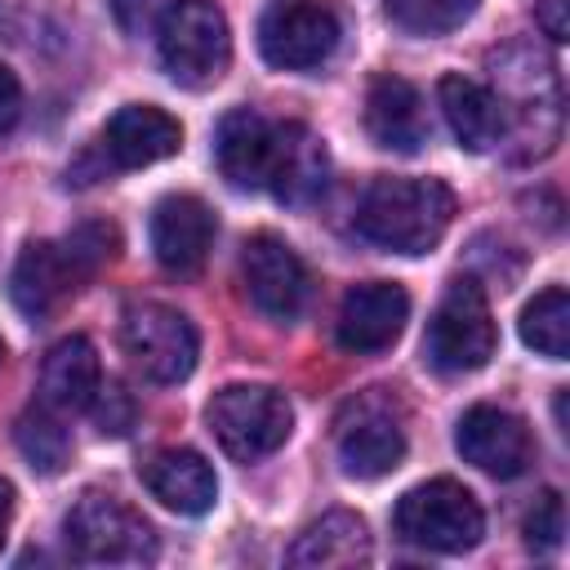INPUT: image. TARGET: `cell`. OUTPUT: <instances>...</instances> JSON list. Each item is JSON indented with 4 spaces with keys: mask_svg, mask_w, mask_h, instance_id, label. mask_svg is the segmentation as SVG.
Masks as SVG:
<instances>
[{
    "mask_svg": "<svg viewBox=\"0 0 570 570\" xmlns=\"http://www.w3.org/2000/svg\"><path fill=\"white\" fill-rule=\"evenodd\" d=\"M454 191L441 178H374L356 200V232L387 254H428L454 223Z\"/></svg>",
    "mask_w": 570,
    "mask_h": 570,
    "instance_id": "1",
    "label": "cell"
},
{
    "mask_svg": "<svg viewBox=\"0 0 570 570\" xmlns=\"http://www.w3.org/2000/svg\"><path fill=\"white\" fill-rule=\"evenodd\" d=\"M116 254V232L107 223H80L62 240H31L18 254L9 294L22 316L45 321L53 316L89 276H98L102 263Z\"/></svg>",
    "mask_w": 570,
    "mask_h": 570,
    "instance_id": "2",
    "label": "cell"
},
{
    "mask_svg": "<svg viewBox=\"0 0 570 570\" xmlns=\"http://www.w3.org/2000/svg\"><path fill=\"white\" fill-rule=\"evenodd\" d=\"M392 530L423 552H468L481 543L485 517H481V503L472 499L468 485L436 476V481H423L396 499Z\"/></svg>",
    "mask_w": 570,
    "mask_h": 570,
    "instance_id": "3",
    "label": "cell"
},
{
    "mask_svg": "<svg viewBox=\"0 0 570 570\" xmlns=\"http://www.w3.org/2000/svg\"><path fill=\"white\" fill-rule=\"evenodd\" d=\"M156 49L165 71L187 85L205 89L227 71L232 58V31L214 0H174L156 18Z\"/></svg>",
    "mask_w": 570,
    "mask_h": 570,
    "instance_id": "4",
    "label": "cell"
},
{
    "mask_svg": "<svg viewBox=\"0 0 570 570\" xmlns=\"http://www.w3.org/2000/svg\"><path fill=\"white\" fill-rule=\"evenodd\" d=\"M494 316L485 303V289L472 276H454L428 321L423 334V361L436 374H472L494 356Z\"/></svg>",
    "mask_w": 570,
    "mask_h": 570,
    "instance_id": "5",
    "label": "cell"
},
{
    "mask_svg": "<svg viewBox=\"0 0 570 570\" xmlns=\"http://www.w3.org/2000/svg\"><path fill=\"white\" fill-rule=\"evenodd\" d=\"M205 423L232 459L254 463L285 445V436L294 432V410L285 392L267 383H232L214 392V401L205 405Z\"/></svg>",
    "mask_w": 570,
    "mask_h": 570,
    "instance_id": "6",
    "label": "cell"
},
{
    "mask_svg": "<svg viewBox=\"0 0 570 570\" xmlns=\"http://www.w3.org/2000/svg\"><path fill=\"white\" fill-rule=\"evenodd\" d=\"M67 548L89 566H147L156 561V530L116 494H80L67 512Z\"/></svg>",
    "mask_w": 570,
    "mask_h": 570,
    "instance_id": "7",
    "label": "cell"
},
{
    "mask_svg": "<svg viewBox=\"0 0 570 570\" xmlns=\"http://www.w3.org/2000/svg\"><path fill=\"white\" fill-rule=\"evenodd\" d=\"M120 343L134 370L151 383H183L196 370L200 334L169 303H134L120 321Z\"/></svg>",
    "mask_w": 570,
    "mask_h": 570,
    "instance_id": "8",
    "label": "cell"
},
{
    "mask_svg": "<svg viewBox=\"0 0 570 570\" xmlns=\"http://www.w3.org/2000/svg\"><path fill=\"white\" fill-rule=\"evenodd\" d=\"M338 13L325 0H272L258 18V49L281 71H312L338 49Z\"/></svg>",
    "mask_w": 570,
    "mask_h": 570,
    "instance_id": "9",
    "label": "cell"
},
{
    "mask_svg": "<svg viewBox=\"0 0 570 570\" xmlns=\"http://www.w3.org/2000/svg\"><path fill=\"white\" fill-rule=\"evenodd\" d=\"M405 459V423L383 392L356 396L338 419V463L356 481L396 472Z\"/></svg>",
    "mask_w": 570,
    "mask_h": 570,
    "instance_id": "10",
    "label": "cell"
},
{
    "mask_svg": "<svg viewBox=\"0 0 570 570\" xmlns=\"http://www.w3.org/2000/svg\"><path fill=\"white\" fill-rule=\"evenodd\" d=\"M240 281H245L249 303L267 321H281V325L303 312L307 289H312L307 263L294 254V245H285L272 232H258V236L245 240V249H240Z\"/></svg>",
    "mask_w": 570,
    "mask_h": 570,
    "instance_id": "11",
    "label": "cell"
},
{
    "mask_svg": "<svg viewBox=\"0 0 570 570\" xmlns=\"http://www.w3.org/2000/svg\"><path fill=\"white\" fill-rule=\"evenodd\" d=\"M330 183V151L303 120H276L267 147V178L263 187L281 205H312Z\"/></svg>",
    "mask_w": 570,
    "mask_h": 570,
    "instance_id": "12",
    "label": "cell"
},
{
    "mask_svg": "<svg viewBox=\"0 0 570 570\" xmlns=\"http://www.w3.org/2000/svg\"><path fill=\"white\" fill-rule=\"evenodd\" d=\"M454 445L459 454L508 481V476H521L534 459V441H530V428L512 414V410H499V405H472L463 419H459V432H454Z\"/></svg>",
    "mask_w": 570,
    "mask_h": 570,
    "instance_id": "13",
    "label": "cell"
},
{
    "mask_svg": "<svg viewBox=\"0 0 570 570\" xmlns=\"http://www.w3.org/2000/svg\"><path fill=\"white\" fill-rule=\"evenodd\" d=\"M410 321V294L396 281H365L343 294L338 307V347L370 356L401 338Z\"/></svg>",
    "mask_w": 570,
    "mask_h": 570,
    "instance_id": "14",
    "label": "cell"
},
{
    "mask_svg": "<svg viewBox=\"0 0 570 570\" xmlns=\"http://www.w3.org/2000/svg\"><path fill=\"white\" fill-rule=\"evenodd\" d=\"M214 214L200 196H165L151 209V254L169 276H191L209 258L214 245Z\"/></svg>",
    "mask_w": 570,
    "mask_h": 570,
    "instance_id": "15",
    "label": "cell"
},
{
    "mask_svg": "<svg viewBox=\"0 0 570 570\" xmlns=\"http://www.w3.org/2000/svg\"><path fill=\"white\" fill-rule=\"evenodd\" d=\"M183 147V125L151 107V102H129L120 107L107 129H102V151L116 169H142V165H156L165 156H174Z\"/></svg>",
    "mask_w": 570,
    "mask_h": 570,
    "instance_id": "16",
    "label": "cell"
},
{
    "mask_svg": "<svg viewBox=\"0 0 570 570\" xmlns=\"http://www.w3.org/2000/svg\"><path fill=\"white\" fill-rule=\"evenodd\" d=\"M365 134L387 151H419L428 142V116L423 98L405 76H374L365 94Z\"/></svg>",
    "mask_w": 570,
    "mask_h": 570,
    "instance_id": "17",
    "label": "cell"
},
{
    "mask_svg": "<svg viewBox=\"0 0 570 570\" xmlns=\"http://www.w3.org/2000/svg\"><path fill=\"white\" fill-rule=\"evenodd\" d=\"M98 387H102V365L85 334H71L49 347V356L40 365V405H49L58 414H76V410L94 405Z\"/></svg>",
    "mask_w": 570,
    "mask_h": 570,
    "instance_id": "18",
    "label": "cell"
},
{
    "mask_svg": "<svg viewBox=\"0 0 570 570\" xmlns=\"http://www.w3.org/2000/svg\"><path fill=\"white\" fill-rule=\"evenodd\" d=\"M142 485L151 490V499H160L165 508H174L183 517H200L218 499V476L205 463V454H196V450L151 454L147 468H142Z\"/></svg>",
    "mask_w": 570,
    "mask_h": 570,
    "instance_id": "19",
    "label": "cell"
},
{
    "mask_svg": "<svg viewBox=\"0 0 570 570\" xmlns=\"http://www.w3.org/2000/svg\"><path fill=\"white\" fill-rule=\"evenodd\" d=\"M436 98H441V111H445L459 147L490 151V147L503 142L508 116H503V102L494 98V89H485V85H476L468 76H441Z\"/></svg>",
    "mask_w": 570,
    "mask_h": 570,
    "instance_id": "20",
    "label": "cell"
},
{
    "mask_svg": "<svg viewBox=\"0 0 570 570\" xmlns=\"http://www.w3.org/2000/svg\"><path fill=\"white\" fill-rule=\"evenodd\" d=\"M267 147H272V120H263L254 107H232L218 120L214 156L232 187L258 191L267 178Z\"/></svg>",
    "mask_w": 570,
    "mask_h": 570,
    "instance_id": "21",
    "label": "cell"
},
{
    "mask_svg": "<svg viewBox=\"0 0 570 570\" xmlns=\"http://www.w3.org/2000/svg\"><path fill=\"white\" fill-rule=\"evenodd\" d=\"M365 561H370V530L356 512H325L289 548V566L303 570H347Z\"/></svg>",
    "mask_w": 570,
    "mask_h": 570,
    "instance_id": "22",
    "label": "cell"
},
{
    "mask_svg": "<svg viewBox=\"0 0 570 570\" xmlns=\"http://www.w3.org/2000/svg\"><path fill=\"white\" fill-rule=\"evenodd\" d=\"M521 343L548 361H566V352H570V294H566V285H548L525 303Z\"/></svg>",
    "mask_w": 570,
    "mask_h": 570,
    "instance_id": "23",
    "label": "cell"
},
{
    "mask_svg": "<svg viewBox=\"0 0 570 570\" xmlns=\"http://www.w3.org/2000/svg\"><path fill=\"white\" fill-rule=\"evenodd\" d=\"M13 441H18L22 459H27L36 472H45V476L62 472V463L71 459L67 428L58 423V410H49V405L27 410V414L18 419V428H13Z\"/></svg>",
    "mask_w": 570,
    "mask_h": 570,
    "instance_id": "24",
    "label": "cell"
},
{
    "mask_svg": "<svg viewBox=\"0 0 570 570\" xmlns=\"http://www.w3.org/2000/svg\"><path fill=\"white\" fill-rule=\"evenodd\" d=\"M383 9L410 36H445L476 13V0H383Z\"/></svg>",
    "mask_w": 570,
    "mask_h": 570,
    "instance_id": "25",
    "label": "cell"
},
{
    "mask_svg": "<svg viewBox=\"0 0 570 570\" xmlns=\"http://www.w3.org/2000/svg\"><path fill=\"white\" fill-rule=\"evenodd\" d=\"M525 543L534 552H557L566 543V499L557 490H543L525 512Z\"/></svg>",
    "mask_w": 570,
    "mask_h": 570,
    "instance_id": "26",
    "label": "cell"
},
{
    "mask_svg": "<svg viewBox=\"0 0 570 570\" xmlns=\"http://www.w3.org/2000/svg\"><path fill=\"white\" fill-rule=\"evenodd\" d=\"M94 414H98V432L102 436H125L134 428V396L120 383H107L94 396Z\"/></svg>",
    "mask_w": 570,
    "mask_h": 570,
    "instance_id": "27",
    "label": "cell"
},
{
    "mask_svg": "<svg viewBox=\"0 0 570 570\" xmlns=\"http://www.w3.org/2000/svg\"><path fill=\"white\" fill-rule=\"evenodd\" d=\"M18 116H22V85H18V76L0 62V134H9V129L18 125Z\"/></svg>",
    "mask_w": 570,
    "mask_h": 570,
    "instance_id": "28",
    "label": "cell"
},
{
    "mask_svg": "<svg viewBox=\"0 0 570 570\" xmlns=\"http://www.w3.org/2000/svg\"><path fill=\"white\" fill-rule=\"evenodd\" d=\"M111 4V13H116V22L129 31V36H138L142 27H147V18H151V9H156V0H107Z\"/></svg>",
    "mask_w": 570,
    "mask_h": 570,
    "instance_id": "29",
    "label": "cell"
},
{
    "mask_svg": "<svg viewBox=\"0 0 570 570\" xmlns=\"http://www.w3.org/2000/svg\"><path fill=\"white\" fill-rule=\"evenodd\" d=\"M539 27H543V36L548 40H566V0H543L539 4Z\"/></svg>",
    "mask_w": 570,
    "mask_h": 570,
    "instance_id": "30",
    "label": "cell"
},
{
    "mask_svg": "<svg viewBox=\"0 0 570 570\" xmlns=\"http://www.w3.org/2000/svg\"><path fill=\"white\" fill-rule=\"evenodd\" d=\"M9 521H13V485L0 476V548H4V534H9Z\"/></svg>",
    "mask_w": 570,
    "mask_h": 570,
    "instance_id": "31",
    "label": "cell"
},
{
    "mask_svg": "<svg viewBox=\"0 0 570 570\" xmlns=\"http://www.w3.org/2000/svg\"><path fill=\"white\" fill-rule=\"evenodd\" d=\"M0 365H4V338H0Z\"/></svg>",
    "mask_w": 570,
    "mask_h": 570,
    "instance_id": "32",
    "label": "cell"
}]
</instances>
